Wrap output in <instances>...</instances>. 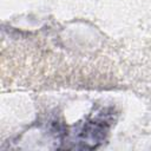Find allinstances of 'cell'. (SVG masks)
Returning <instances> with one entry per match:
<instances>
[{
    "mask_svg": "<svg viewBox=\"0 0 151 151\" xmlns=\"http://www.w3.org/2000/svg\"><path fill=\"white\" fill-rule=\"evenodd\" d=\"M112 124V114L103 110L88 117L76 127L71 136L70 149H97L106 139Z\"/></svg>",
    "mask_w": 151,
    "mask_h": 151,
    "instance_id": "1",
    "label": "cell"
}]
</instances>
